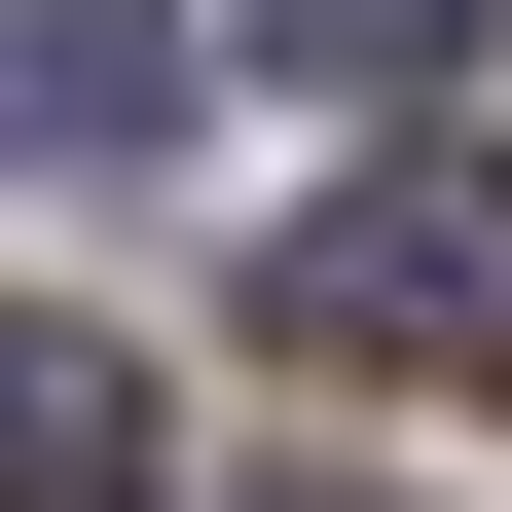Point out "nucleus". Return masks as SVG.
I'll return each mask as SVG.
<instances>
[{"instance_id": "obj_3", "label": "nucleus", "mask_w": 512, "mask_h": 512, "mask_svg": "<svg viewBox=\"0 0 512 512\" xmlns=\"http://www.w3.org/2000/svg\"><path fill=\"white\" fill-rule=\"evenodd\" d=\"M0 512H147V366L0 293Z\"/></svg>"}, {"instance_id": "obj_5", "label": "nucleus", "mask_w": 512, "mask_h": 512, "mask_svg": "<svg viewBox=\"0 0 512 512\" xmlns=\"http://www.w3.org/2000/svg\"><path fill=\"white\" fill-rule=\"evenodd\" d=\"M256 512H366V476H256Z\"/></svg>"}, {"instance_id": "obj_1", "label": "nucleus", "mask_w": 512, "mask_h": 512, "mask_svg": "<svg viewBox=\"0 0 512 512\" xmlns=\"http://www.w3.org/2000/svg\"><path fill=\"white\" fill-rule=\"evenodd\" d=\"M256 330H293V366H512V147H439V183H330V220L256 256Z\"/></svg>"}, {"instance_id": "obj_4", "label": "nucleus", "mask_w": 512, "mask_h": 512, "mask_svg": "<svg viewBox=\"0 0 512 512\" xmlns=\"http://www.w3.org/2000/svg\"><path fill=\"white\" fill-rule=\"evenodd\" d=\"M476 37H512V0H256V74H366V110H403V74H476Z\"/></svg>"}, {"instance_id": "obj_2", "label": "nucleus", "mask_w": 512, "mask_h": 512, "mask_svg": "<svg viewBox=\"0 0 512 512\" xmlns=\"http://www.w3.org/2000/svg\"><path fill=\"white\" fill-rule=\"evenodd\" d=\"M0 147H37V183H147L183 147V37H147V0H37V37H0Z\"/></svg>"}]
</instances>
